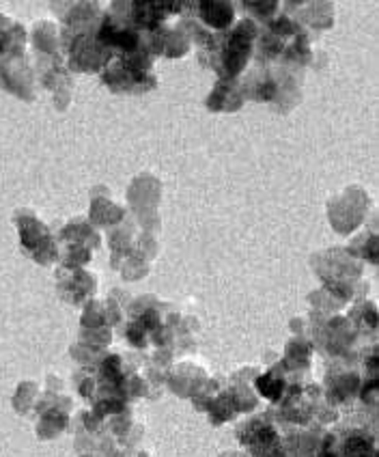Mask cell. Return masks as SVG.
<instances>
[{
    "instance_id": "cell-1",
    "label": "cell",
    "mask_w": 379,
    "mask_h": 457,
    "mask_svg": "<svg viewBox=\"0 0 379 457\" xmlns=\"http://www.w3.org/2000/svg\"><path fill=\"white\" fill-rule=\"evenodd\" d=\"M15 35H22V28L18 24H11L7 18H0V56L7 54L9 46L15 42Z\"/></svg>"
}]
</instances>
